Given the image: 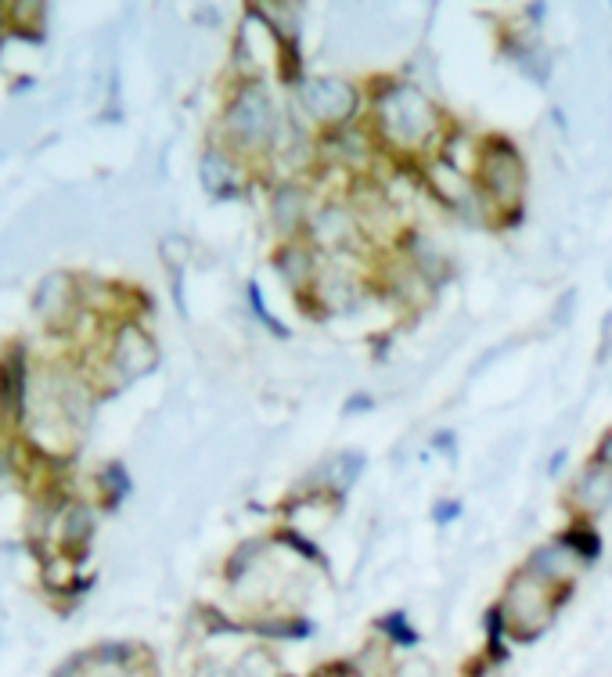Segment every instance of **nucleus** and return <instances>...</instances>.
<instances>
[{
    "mask_svg": "<svg viewBox=\"0 0 612 677\" xmlns=\"http://www.w3.org/2000/svg\"><path fill=\"white\" fill-rule=\"evenodd\" d=\"M364 98H368L364 123L393 166H418L440 152L447 123L425 83H414L407 76H375Z\"/></svg>",
    "mask_w": 612,
    "mask_h": 677,
    "instance_id": "f257e3e1",
    "label": "nucleus"
},
{
    "mask_svg": "<svg viewBox=\"0 0 612 677\" xmlns=\"http://www.w3.org/2000/svg\"><path fill=\"white\" fill-rule=\"evenodd\" d=\"M479 199L486 202L494 227L512 231L526 213V155L508 134H486L479 137V155L476 170H472Z\"/></svg>",
    "mask_w": 612,
    "mask_h": 677,
    "instance_id": "f03ea898",
    "label": "nucleus"
},
{
    "mask_svg": "<svg viewBox=\"0 0 612 677\" xmlns=\"http://www.w3.org/2000/svg\"><path fill=\"white\" fill-rule=\"evenodd\" d=\"M281 127H285V112L278 101L270 98L263 80H242L234 91L231 105L224 112L227 145L242 159H270L278 148Z\"/></svg>",
    "mask_w": 612,
    "mask_h": 677,
    "instance_id": "7ed1b4c3",
    "label": "nucleus"
},
{
    "mask_svg": "<svg viewBox=\"0 0 612 677\" xmlns=\"http://www.w3.org/2000/svg\"><path fill=\"white\" fill-rule=\"evenodd\" d=\"M292 101H296L299 116L317 134L360 123L364 109H368V98L360 91V83L346 80V76H306L303 83L292 87Z\"/></svg>",
    "mask_w": 612,
    "mask_h": 677,
    "instance_id": "20e7f679",
    "label": "nucleus"
},
{
    "mask_svg": "<svg viewBox=\"0 0 612 677\" xmlns=\"http://www.w3.org/2000/svg\"><path fill=\"white\" fill-rule=\"evenodd\" d=\"M569 595H555L551 587L537 584L533 577H526L522 569H515L512 577L504 580V591L497 598L501 605L504 620H508V638L515 645H530L537 641L544 631H551V623H555L558 609L566 605Z\"/></svg>",
    "mask_w": 612,
    "mask_h": 677,
    "instance_id": "39448f33",
    "label": "nucleus"
},
{
    "mask_svg": "<svg viewBox=\"0 0 612 677\" xmlns=\"http://www.w3.org/2000/svg\"><path fill=\"white\" fill-rule=\"evenodd\" d=\"M303 238L324 260H371L368 253L375 249L353 206L346 202V195H328V199L317 202Z\"/></svg>",
    "mask_w": 612,
    "mask_h": 677,
    "instance_id": "423d86ee",
    "label": "nucleus"
},
{
    "mask_svg": "<svg viewBox=\"0 0 612 677\" xmlns=\"http://www.w3.org/2000/svg\"><path fill=\"white\" fill-rule=\"evenodd\" d=\"M519 569L526 577L537 580V584L551 587L555 595H573L576 580H580V573H584L587 566H584V559H580V555L555 533L551 541L533 544L530 555L519 562Z\"/></svg>",
    "mask_w": 612,
    "mask_h": 677,
    "instance_id": "0eeeda50",
    "label": "nucleus"
},
{
    "mask_svg": "<svg viewBox=\"0 0 612 677\" xmlns=\"http://www.w3.org/2000/svg\"><path fill=\"white\" fill-rule=\"evenodd\" d=\"M317 191L310 181H278L270 191L267 202V220L274 227L278 242H292V238H303L306 224L314 217L317 209Z\"/></svg>",
    "mask_w": 612,
    "mask_h": 677,
    "instance_id": "6e6552de",
    "label": "nucleus"
},
{
    "mask_svg": "<svg viewBox=\"0 0 612 677\" xmlns=\"http://www.w3.org/2000/svg\"><path fill=\"white\" fill-rule=\"evenodd\" d=\"M562 505H566L569 519H587V523L602 519L612 508V469H605V465H598L594 458H587L584 465H580V472L569 479Z\"/></svg>",
    "mask_w": 612,
    "mask_h": 677,
    "instance_id": "1a4fd4ad",
    "label": "nucleus"
},
{
    "mask_svg": "<svg viewBox=\"0 0 612 677\" xmlns=\"http://www.w3.org/2000/svg\"><path fill=\"white\" fill-rule=\"evenodd\" d=\"M321 263H324V256L317 253L306 238L278 242V249H274V271H278V278L292 289V296L296 299L314 289L317 274H321Z\"/></svg>",
    "mask_w": 612,
    "mask_h": 677,
    "instance_id": "9d476101",
    "label": "nucleus"
},
{
    "mask_svg": "<svg viewBox=\"0 0 612 677\" xmlns=\"http://www.w3.org/2000/svg\"><path fill=\"white\" fill-rule=\"evenodd\" d=\"M202 184L213 191L216 199H231L242 195L245 188V166L238 159H231L227 152H209V159L202 163Z\"/></svg>",
    "mask_w": 612,
    "mask_h": 677,
    "instance_id": "9b49d317",
    "label": "nucleus"
},
{
    "mask_svg": "<svg viewBox=\"0 0 612 677\" xmlns=\"http://www.w3.org/2000/svg\"><path fill=\"white\" fill-rule=\"evenodd\" d=\"M288 670L281 667V656L270 645H249L231 659V677H285Z\"/></svg>",
    "mask_w": 612,
    "mask_h": 677,
    "instance_id": "f8f14e48",
    "label": "nucleus"
},
{
    "mask_svg": "<svg viewBox=\"0 0 612 677\" xmlns=\"http://www.w3.org/2000/svg\"><path fill=\"white\" fill-rule=\"evenodd\" d=\"M375 638L386 641L393 652H407L418 645V631H414L411 616H407V609H389V613H382L375 620Z\"/></svg>",
    "mask_w": 612,
    "mask_h": 677,
    "instance_id": "ddd939ff",
    "label": "nucleus"
},
{
    "mask_svg": "<svg viewBox=\"0 0 612 677\" xmlns=\"http://www.w3.org/2000/svg\"><path fill=\"white\" fill-rule=\"evenodd\" d=\"M558 537L584 559V566H591V562L602 555V533H598L594 523H587V519H569V526L558 533Z\"/></svg>",
    "mask_w": 612,
    "mask_h": 677,
    "instance_id": "4468645a",
    "label": "nucleus"
},
{
    "mask_svg": "<svg viewBox=\"0 0 612 677\" xmlns=\"http://www.w3.org/2000/svg\"><path fill=\"white\" fill-rule=\"evenodd\" d=\"M389 677H440V670L425 656H396Z\"/></svg>",
    "mask_w": 612,
    "mask_h": 677,
    "instance_id": "2eb2a0df",
    "label": "nucleus"
},
{
    "mask_svg": "<svg viewBox=\"0 0 612 677\" xmlns=\"http://www.w3.org/2000/svg\"><path fill=\"white\" fill-rule=\"evenodd\" d=\"M310 677H368L360 674L357 667H353V659H328V663H321V667H314V674Z\"/></svg>",
    "mask_w": 612,
    "mask_h": 677,
    "instance_id": "dca6fc26",
    "label": "nucleus"
},
{
    "mask_svg": "<svg viewBox=\"0 0 612 677\" xmlns=\"http://www.w3.org/2000/svg\"><path fill=\"white\" fill-rule=\"evenodd\" d=\"M458 515H461V501H458V497H440V501L432 505V519H436L440 526L454 523Z\"/></svg>",
    "mask_w": 612,
    "mask_h": 677,
    "instance_id": "f3484780",
    "label": "nucleus"
},
{
    "mask_svg": "<svg viewBox=\"0 0 612 677\" xmlns=\"http://www.w3.org/2000/svg\"><path fill=\"white\" fill-rule=\"evenodd\" d=\"M598 465H605V469H612V429H605L602 433V440H598V447H594V454H591Z\"/></svg>",
    "mask_w": 612,
    "mask_h": 677,
    "instance_id": "a211bd4d",
    "label": "nucleus"
},
{
    "mask_svg": "<svg viewBox=\"0 0 612 677\" xmlns=\"http://www.w3.org/2000/svg\"><path fill=\"white\" fill-rule=\"evenodd\" d=\"M598 343H602V350H598V364H602L612 353V310L602 317V339H598Z\"/></svg>",
    "mask_w": 612,
    "mask_h": 677,
    "instance_id": "6ab92c4d",
    "label": "nucleus"
},
{
    "mask_svg": "<svg viewBox=\"0 0 612 677\" xmlns=\"http://www.w3.org/2000/svg\"><path fill=\"white\" fill-rule=\"evenodd\" d=\"M371 407H378L375 397H368V393H357V397L346 400V407H342V411H346V415H357V411H371Z\"/></svg>",
    "mask_w": 612,
    "mask_h": 677,
    "instance_id": "aec40b11",
    "label": "nucleus"
},
{
    "mask_svg": "<svg viewBox=\"0 0 612 677\" xmlns=\"http://www.w3.org/2000/svg\"><path fill=\"white\" fill-rule=\"evenodd\" d=\"M285 677H299V674H285Z\"/></svg>",
    "mask_w": 612,
    "mask_h": 677,
    "instance_id": "412c9836",
    "label": "nucleus"
}]
</instances>
